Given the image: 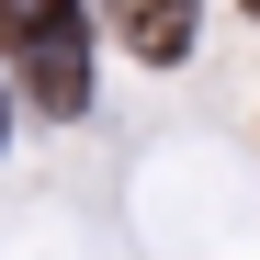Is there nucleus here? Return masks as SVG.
Instances as JSON below:
<instances>
[{
  "instance_id": "f03ea898",
  "label": "nucleus",
  "mask_w": 260,
  "mask_h": 260,
  "mask_svg": "<svg viewBox=\"0 0 260 260\" xmlns=\"http://www.w3.org/2000/svg\"><path fill=\"white\" fill-rule=\"evenodd\" d=\"M113 34H124V57L181 68L192 57V0H113Z\"/></svg>"
},
{
  "instance_id": "f257e3e1",
  "label": "nucleus",
  "mask_w": 260,
  "mask_h": 260,
  "mask_svg": "<svg viewBox=\"0 0 260 260\" xmlns=\"http://www.w3.org/2000/svg\"><path fill=\"white\" fill-rule=\"evenodd\" d=\"M0 57L23 68L34 113H79L91 102V23H79V0H0Z\"/></svg>"
},
{
  "instance_id": "7ed1b4c3",
  "label": "nucleus",
  "mask_w": 260,
  "mask_h": 260,
  "mask_svg": "<svg viewBox=\"0 0 260 260\" xmlns=\"http://www.w3.org/2000/svg\"><path fill=\"white\" fill-rule=\"evenodd\" d=\"M249 12H260V0H249Z\"/></svg>"
}]
</instances>
